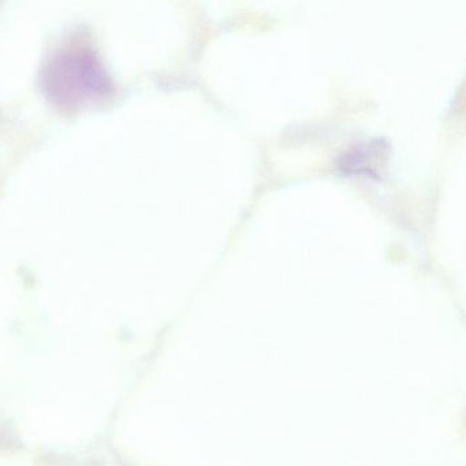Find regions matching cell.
Segmentation results:
<instances>
[{"label": "cell", "instance_id": "obj_2", "mask_svg": "<svg viewBox=\"0 0 466 466\" xmlns=\"http://www.w3.org/2000/svg\"><path fill=\"white\" fill-rule=\"evenodd\" d=\"M387 146L380 140L365 141L356 144L345 152L340 157L339 166L345 171H357V173H373L379 163L386 157Z\"/></svg>", "mask_w": 466, "mask_h": 466}, {"label": "cell", "instance_id": "obj_1", "mask_svg": "<svg viewBox=\"0 0 466 466\" xmlns=\"http://www.w3.org/2000/svg\"><path fill=\"white\" fill-rule=\"evenodd\" d=\"M42 80L48 95L66 105L96 99L113 88L102 59L86 45L59 48L43 69Z\"/></svg>", "mask_w": 466, "mask_h": 466}]
</instances>
